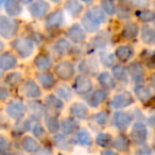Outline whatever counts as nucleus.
Wrapping results in <instances>:
<instances>
[{"instance_id":"e433bc0d","label":"nucleus","mask_w":155,"mask_h":155,"mask_svg":"<svg viewBox=\"0 0 155 155\" xmlns=\"http://www.w3.org/2000/svg\"><path fill=\"white\" fill-rule=\"evenodd\" d=\"M55 94L63 101H69L72 99V88L67 84H61L55 88Z\"/></svg>"},{"instance_id":"6e6552de","label":"nucleus","mask_w":155,"mask_h":155,"mask_svg":"<svg viewBox=\"0 0 155 155\" xmlns=\"http://www.w3.org/2000/svg\"><path fill=\"white\" fill-rule=\"evenodd\" d=\"M134 118L132 114L127 112H123L121 110H117L113 116V124L117 130L121 132H125L129 130L130 125L132 124Z\"/></svg>"},{"instance_id":"0eeeda50","label":"nucleus","mask_w":155,"mask_h":155,"mask_svg":"<svg viewBox=\"0 0 155 155\" xmlns=\"http://www.w3.org/2000/svg\"><path fill=\"white\" fill-rule=\"evenodd\" d=\"M74 66L69 61H62V62L58 63L54 67V73L62 81L71 80L74 75Z\"/></svg>"},{"instance_id":"09e8293b","label":"nucleus","mask_w":155,"mask_h":155,"mask_svg":"<svg viewBox=\"0 0 155 155\" xmlns=\"http://www.w3.org/2000/svg\"><path fill=\"white\" fill-rule=\"evenodd\" d=\"M31 131H32L33 135L36 139H41L45 136L46 131H45V127L41 124V123L36 122L33 127H31Z\"/></svg>"},{"instance_id":"f8f14e48","label":"nucleus","mask_w":155,"mask_h":155,"mask_svg":"<svg viewBox=\"0 0 155 155\" xmlns=\"http://www.w3.org/2000/svg\"><path fill=\"white\" fill-rule=\"evenodd\" d=\"M26 107L27 110L30 113L31 119H34L36 121H38L46 114V106L36 99H31L30 101H28Z\"/></svg>"},{"instance_id":"603ef678","label":"nucleus","mask_w":155,"mask_h":155,"mask_svg":"<svg viewBox=\"0 0 155 155\" xmlns=\"http://www.w3.org/2000/svg\"><path fill=\"white\" fill-rule=\"evenodd\" d=\"M130 3L137 9H143L149 5V0H130Z\"/></svg>"},{"instance_id":"423d86ee","label":"nucleus","mask_w":155,"mask_h":155,"mask_svg":"<svg viewBox=\"0 0 155 155\" xmlns=\"http://www.w3.org/2000/svg\"><path fill=\"white\" fill-rule=\"evenodd\" d=\"M134 101H135V99H134V96L132 95V93L127 91H123L113 97L112 101H110V106H112V108L121 110L123 108L133 105Z\"/></svg>"},{"instance_id":"bb28decb","label":"nucleus","mask_w":155,"mask_h":155,"mask_svg":"<svg viewBox=\"0 0 155 155\" xmlns=\"http://www.w3.org/2000/svg\"><path fill=\"white\" fill-rule=\"evenodd\" d=\"M112 75L115 80L119 81V82L123 83V84H127L129 83V74H127V67H124L121 64H116L112 66Z\"/></svg>"},{"instance_id":"b1692460","label":"nucleus","mask_w":155,"mask_h":155,"mask_svg":"<svg viewBox=\"0 0 155 155\" xmlns=\"http://www.w3.org/2000/svg\"><path fill=\"white\" fill-rule=\"evenodd\" d=\"M97 80L101 88L105 89V91H112V89L116 88V80L108 71H103V72L99 73Z\"/></svg>"},{"instance_id":"a878e982","label":"nucleus","mask_w":155,"mask_h":155,"mask_svg":"<svg viewBox=\"0 0 155 155\" xmlns=\"http://www.w3.org/2000/svg\"><path fill=\"white\" fill-rule=\"evenodd\" d=\"M53 50L58 55L60 56H65L68 55L71 53V50H72V45L71 43L66 38H60L55 41L53 46Z\"/></svg>"},{"instance_id":"f3484780","label":"nucleus","mask_w":155,"mask_h":155,"mask_svg":"<svg viewBox=\"0 0 155 155\" xmlns=\"http://www.w3.org/2000/svg\"><path fill=\"white\" fill-rule=\"evenodd\" d=\"M108 97L107 91L101 88L97 89V91H93L91 94H88L86 98L87 106H91V107H98L99 105H101Z\"/></svg>"},{"instance_id":"49530a36","label":"nucleus","mask_w":155,"mask_h":155,"mask_svg":"<svg viewBox=\"0 0 155 155\" xmlns=\"http://www.w3.org/2000/svg\"><path fill=\"white\" fill-rule=\"evenodd\" d=\"M31 127H32V123H31V120H19L17 121L16 123L15 127H14V131L17 132V134H22V133H26L28 131H31Z\"/></svg>"},{"instance_id":"dca6fc26","label":"nucleus","mask_w":155,"mask_h":155,"mask_svg":"<svg viewBox=\"0 0 155 155\" xmlns=\"http://www.w3.org/2000/svg\"><path fill=\"white\" fill-rule=\"evenodd\" d=\"M79 129H80L79 120L72 118L71 116L66 117L62 121H60V131L65 136L73 135Z\"/></svg>"},{"instance_id":"c756f323","label":"nucleus","mask_w":155,"mask_h":155,"mask_svg":"<svg viewBox=\"0 0 155 155\" xmlns=\"http://www.w3.org/2000/svg\"><path fill=\"white\" fill-rule=\"evenodd\" d=\"M44 123L47 131L51 134H56L60 131V120L58 116L53 114H48L44 116Z\"/></svg>"},{"instance_id":"680f3d73","label":"nucleus","mask_w":155,"mask_h":155,"mask_svg":"<svg viewBox=\"0 0 155 155\" xmlns=\"http://www.w3.org/2000/svg\"><path fill=\"white\" fill-rule=\"evenodd\" d=\"M3 72H5V71L1 70V69H0V79H1V78L3 77Z\"/></svg>"},{"instance_id":"5fc2aeb1","label":"nucleus","mask_w":155,"mask_h":155,"mask_svg":"<svg viewBox=\"0 0 155 155\" xmlns=\"http://www.w3.org/2000/svg\"><path fill=\"white\" fill-rule=\"evenodd\" d=\"M10 96H11V93H10L9 88L3 86V85H0V100H1V101H5Z\"/></svg>"},{"instance_id":"8fccbe9b","label":"nucleus","mask_w":155,"mask_h":155,"mask_svg":"<svg viewBox=\"0 0 155 155\" xmlns=\"http://www.w3.org/2000/svg\"><path fill=\"white\" fill-rule=\"evenodd\" d=\"M10 148H11V142L9 141L5 136L0 134V155H5L9 152Z\"/></svg>"},{"instance_id":"4468645a","label":"nucleus","mask_w":155,"mask_h":155,"mask_svg":"<svg viewBox=\"0 0 155 155\" xmlns=\"http://www.w3.org/2000/svg\"><path fill=\"white\" fill-rule=\"evenodd\" d=\"M69 114L77 120H86L89 115V108L83 102H74L69 107Z\"/></svg>"},{"instance_id":"f257e3e1","label":"nucleus","mask_w":155,"mask_h":155,"mask_svg":"<svg viewBox=\"0 0 155 155\" xmlns=\"http://www.w3.org/2000/svg\"><path fill=\"white\" fill-rule=\"evenodd\" d=\"M12 47L21 58H28L34 52V43L28 37H17L12 41Z\"/></svg>"},{"instance_id":"6e6d98bb","label":"nucleus","mask_w":155,"mask_h":155,"mask_svg":"<svg viewBox=\"0 0 155 155\" xmlns=\"http://www.w3.org/2000/svg\"><path fill=\"white\" fill-rule=\"evenodd\" d=\"M101 155H119L117 152L115 151H112V150H104L101 152Z\"/></svg>"},{"instance_id":"58836bf2","label":"nucleus","mask_w":155,"mask_h":155,"mask_svg":"<svg viewBox=\"0 0 155 155\" xmlns=\"http://www.w3.org/2000/svg\"><path fill=\"white\" fill-rule=\"evenodd\" d=\"M85 14H87L89 17L93 18L95 21H97L98 24H100V25H101L102 22L106 21V14L104 13L101 8H99V7L91 8V9L88 10Z\"/></svg>"},{"instance_id":"412c9836","label":"nucleus","mask_w":155,"mask_h":155,"mask_svg":"<svg viewBox=\"0 0 155 155\" xmlns=\"http://www.w3.org/2000/svg\"><path fill=\"white\" fill-rule=\"evenodd\" d=\"M17 66V58L11 52H3L0 54V69L9 71Z\"/></svg>"},{"instance_id":"338daca9","label":"nucleus","mask_w":155,"mask_h":155,"mask_svg":"<svg viewBox=\"0 0 155 155\" xmlns=\"http://www.w3.org/2000/svg\"><path fill=\"white\" fill-rule=\"evenodd\" d=\"M58 155H65V154H58Z\"/></svg>"},{"instance_id":"473e14b6","label":"nucleus","mask_w":155,"mask_h":155,"mask_svg":"<svg viewBox=\"0 0 155 155\" xmlns=\"http://www.w3.org/2000/svg\"><path fill=\"white\" fill-rule=\"evenodd\" d=\"M139 33V28L135 22H127L123 26L121 31V36L124 39H133Z\"/></svg>"},{"instance_id":"aec40b11","label":"nucleus","mask_w":155,"mask_h":155,"mask_svg":"<svg viewBox=\"0 0 155 155\" xmlns=\"http://www.w3.org/2000/svg\"><path fill=\"white\" fill-rule=\"evenodd\" d=\"M71 142L82 147H91L93 142V137L87 130H78L71 139Z\"/></svg>"},{"instance_id":"774afa93","label":"nucleus","mask_w":155,"mask_h":155,"mask_svg":"<svg viewBox=\"0 0 155 155\" xmlns=\"http://www.w3.org/2000/svg\"><path fill=\"white\" fill-rule=\"evenodd\" d=\"M119 1H122V0H119Z\"/></svg>"},{"instance_id":"864d4df0","label":"nucleus","mask_w":155,"mask_h":155,"mask_svg":"<svg viewBox=\"0 0 155 155\" xmlns=\"http://www.w3.org/2000/svg\"><path fill=\"white\" fill-rule=\"evenodd\" d=\"M117 12L119 19H127L130 17V10L127 7H121Z\"/></svg>"},{"instance_id":"0e129e2a","label":"nucleus","mask_w":155,"mask_h":155,"mask_svg":"<svg viewBox=\"0 0 155 155\" xmlns=\"http://www.w3.org/2000/svg\"><path fill=\"white\" fill-rule=\"evenodd\" d=\"M52 2H54V3H58V2H60L61 0H51Z\"/></svg>"},{"instance_id":"4d7b16f0","label":"nucleus","mask_w":155,"mask_h":155,"mask_svg":"<svg viewBox=\"0 0 155 155\" xmlns=\"http://www.w3.org/2000/svg\"><path fill=\"white\" fill-rule=\"evenodd\" d=\"M147 124L151 125V127H153V125H154V116H153V115L150 117V118L147 119Z\"/></svg>"},{"instance_id":"7c9ffc66","label":"nucleus","mask_w":155,"mask_h":155,"mask_svg":"<svg viewBox=\"0 0 155 155\" xmlns=\"http://www.w3.org/2000/svg\"><path fill=\"white\" fill-rule=\"evenodd\" d=\"M45 106L49 107L51 110H55V112H61L64 110V101L58 97V96L53 95H48L45 98Z\"/></svg>"},{"instance_id":"c9c22d12","label":"nucleus","mask_w":155,"mask_h":155,"mask_svg":"<svg viewBox=\"0 0 155 155\" xmlns=\"http://www.w3.org/2000/svg\"><path fill=\"white\" fill-rule=\"evenodd\" d=\"M53 142L54 147H56L58 149L60 150H63V151H67L70 149V144H71V141L69 139H67L66 136L63 135V134H54V137H53Z\"/></svg>"},{"instance_id":"e2e57ef3","label":"nucleus","mask_w":155,"mask_h":155,"mask_svg":"<svg viewBox=\"0 0 155 155\" xmlns=\"http://www.w3.org/2000/svg\"><path fill=\"white\" fill-rule=\"evenodd\" d=\"M5 155H19V154H17V153H9L8 152L7 154H5Z\"/></svg>"},{"instance_id":"cd10ccee","label":"nucleus","mask_w":155,"mask_h":155,"mask_svg":"<svg viewBox=\"0 0 155 155\" xmlns=\"http://www.w3.org/2000/svg\"><path fill=\"white\" fill-rule=\"evenodd\" d=\"M36 80L41 85V87L45 89H51L55 85V79L53 74L47 72V71H41L36 74Z\"/></svg>"},{"instance_id":"4be33fe9","label":"nucleus","mask_w":155,"mask_h":155,"mask_svg":"<svg viewBox=\"0 0 155 155\" xmlns=\"http://www.w3.org/2000/svg\"><path fill=\"white\" fill-rule=\"evenodd\" d=\"M110 146L114 148V150L118 151L120 153H124L130 149L131 139L127 135H124V134H119L118 136H116L112 140V144Z\"/></svg>"},{"instance_id":"ddd939ff","label":"nucleus","mask_w":155,"mask_h":155,"mask_svg":"<svg viewBox=\"0 0 155 155\" xmlns=\"http://www.w3.org/2000/svg\"><path fill=\"white\" fill-rule=\"evenodd\" d=\"M66 35L68 41L73 44H82L86 38V33L82 26L79 24H74L67 30Z\"/></svg>"},{"instance_id":"a211bd4d","label":"nucleus","mask_w":155,"mask_h":155,"mask_svg":"<svg viewBox=\"0 0 155 155\" xmlns=\"http://www.w3.org/2000/svg\"><path fill=\"white\" fill-rule=\"evenodd\" d=\"M64 22H65L64 13L61 10H58V11H54L52 13H50L45 20L46 27L48 29H51V30L61 28L64 25Z\"/></svg>"},{"instance_id":"7ed1b4c3","label":"nucleus","mask_w":155,"mask_h":155,"mask_svg":"<svg viewBox=\"0 0 155 155\" xmlns=\"http://www.w3.org/2000/svg\"><path fill=\"white\" fill-rule=\"evenodd\" d=\"M5 113H7L9 118L13 119L15 121H19L24 118L27 113L26 104L21 100L13 99L7 104Z\"/></svg>"},{"instance_id":"393cba45","label":"nucleus","mask_w":155,"mask_h":155,"mask_svg":"<svg viewBox=\"0 0 155 155\" xmlns=\"http://www.w3.org/2000/svg\"><path fill=\"white\" fill-rule=\"evenodd\" d=\"M134 95L140 102L146 103L152 98L153 93L150 89V87L140 83V84H135V86H134Z\"/></svg>"},{"instance_id":"3c124183","label":"nucleus","mask_w":155,"mask_h":155,"mask_svg":"<svg viewBox=\"0 0 155 155\" xmlns=\"http://www.w3.org/2000/svg\"><path fill=\"white\" fill-rule=\"evenodd\" d=\"M136 155H153V151L150 147L144 143L136 150Z\"/></svg>"},{"instance_id":"37998d69","label":"nucleus","mask_w":155,"mask_h":155,"mask_svg":"<svg viewBox=\"0 0 155 155\" xmlns=\"http://www.w3.org/2000/svg\"><path fill=\"white\" fill-rule=\"evenodd\" d=\"M22 80V73L18 72V71H13V72H10L9 74L5 77V83H7L9 86L15 87L21 82Z\"/></svg>"},{"instance_id":"1a4fd4ad","label":"nucleus","mask_w":155,"mask_h":155,"mask_svg":"<svg viewBox=\"0 0 155 155\" xmlns=\"http://www.w3.org/2000/svg\"><path fill=\"white\" fill-rule=\"evenodd\" d=\"M127 74L129 78H131V80L133 81L135 84H140L144 81L146 78V71L142 66V64L137 61H134L129 64V66L127 67Z\"/></svg>"},{"instance_id":"052dcab7","label":"nucleus","mask_w":155,"mask_h":155,"mask_svg":"<svg viewBox=\"0 0 155 155\" xmlns=\"http://www.w3.org/2000/svg\"><path fill=\"white\" fill-rule=\"evenodd\" d=\"M80 1H82V2H84V3H87V5H89V3L93 2L94 0H80Z\"/></svg>"},{"instance_id":"2eb2a0df","label":"nucleus","mask_w":155,"mask_h":155,"mask_svg":"<svg viewBox=\"0 0 155 155\" xmlns=\"http://www.w3.org/2000/svg\"><path fill=\"white\" fill-rule=\"evenodd\" d=\"M50 9L49 3L46 0H35L29 7V12L34 18H41L48 13Z\"/></svg>"},{"instance_id":"a19ab883","label":"nucleus","mask_w":155,"mask_h":155,"mask_svg":"<svg viewBox=\"0 0 155 155\" xmlns=\"http://www.w3.org/2000/svg\"><path fill=\"white\" fill-rule=\"evenodd\" d=\"M136 16L137 18L142 22H146V24H149V22H152L153 20L155 19V14L153 11L149 9H141L138 10L136 12Z\"/></svg>"},{"instance_id":"bf43d9fd","label":"nucleus","mask_w":155,"mask_h":155,"mask_svg":"<svg viewBox=\"0 0 155 155\" xmlns=\"http://www.w3.org/2000/svg\"><path fill=\"white\" fill-rule=\"evenodd\" d=\"M3 49H5V44L2 43V41H1V39H0V52L2 51Z\"/></svg>"},{"instance_id":"39448f33","label":"nucleus","mask_w":155,"mask_h":155,"mask_svg":"<svg viewBox=\"0 0 155 155\" xmlns=\"http://www.w3.org/2000/svg\"><path fill=\"white\" fill-rule=\"evenodd\" d=\"M148 127L142 121H136L133 124L130 133V138L138 146H141L147 142L148 139Z\"/></svg>"},{"instance_id":"79ce46f5","label":"nucleus","mask_w":155,"mask_h":155,"mask_svg":"<svg viewBox=\"0 0 155 155\" xmlns=\"http://www.w3.org/2000/svg\"><path fill=\"white\" fill-rule=\"evenodd\" d=\"M108 45V37L104 34H99L91 39V46L95 49L104 50Z\"/></svg>"},{"instance_id":"72a5a7b5","label":"nucleus","mask_w":155,"mask_h":155,"mask_svg":"<svg viewBox=\"0 0 155 155\" xmlns=\"http://www.w3.org/2000/svg\"><path fill=\"white\" fill-rule=\"evenodd\" d=\"M141 41L146 45L152 46L155 41V32L154 29L150 25H144L141 28Z\"/></svg>"},{"instance_id":"de8ad7c7","label":"nucleus","mask_w":155,"mask_h":155,"mask_svg":"<svg viewBox=\"0 0 155 155\" xmlns=\"http://www.w3.org/2000/svg\"><path fill=\"white\" fill-rule=\"evenodd\" d=\"M99 61L104 67H112L115 63V55L113 53H105V52H102V53L100 54Z\"/></svg>"},{"instance_id":"5701e85b","label":"nucleus","mask_w":155,"mask_h":155,"mask_svg":"<svg viewBox=\"0 0 155 155\" xmlns=\"http://www.w3.org/2000/svg\"><path fill=\"white\" fill-rule=\"evenodd\" d=\"M20 146H21L22 150L26 151L27 153H31V154H35V153L39 152L41 150L38 141L32 136L22 137L21 141H20Z\"/></svg>"},{"instance_id":"20e7f679","label":"nucleus","mask_w":155,"mask_h":155,"mask_svg":"<svg viewBox=\"0 0 155 155\" xmlns=\"http://www.w3.org/2000/svg\"><path fill=\"white\" fill-rule=\"evenodd\" d=\"M93 87V81L91 80V78L88 75L79 74L75 77L74 81H73L72 88L79 96H87L91 93Z\"/></svg>"},{"instance_id":"f704fd0d","label":"nucleus","mask_w":155,"mask_h":155,"mask_svg":"<svg viewBox=\"0 0 155 155\" xmlns=\"http://www.w3.org/2000/svg\"><path fill=\"white\" fill-rule=\"evenodd\" d=\"M67 13L71 16H78L82 12L83 5L79 0H67L64 5Z\"/></svg>"},{"instance_id":"c03bdc74","label":"nucleus","mask_w":155,"mask_h":155,"mask_svg":"<svg viewBox=\"0 0 155 155\" xmlns=\"http://www.w3.org/2000/svg\"><path fill=\"white\" fill-rule=\"evenodd\" d=\"M101 9L106 15H113L117 11L114 0H101Z\"/></svg>"},{"instance_id":"6ab92c4d","label":"nucleus","mask_w":155,"mask_h":155,"mask_svg":"<svg viewBox=\"0 0 155 155\" xmlns=\"http://www.w3.org/2000/svg\"><path fill=\"white\" fill-rule=\"evenodd\" d=\"M134 54H135V51H134L133 47L129 45H120L116 48L115 50V58H118L120 62L122 63H127L134 58Z\"/></svg>"},{"instance_id":"2f4dec72","label":"nucleus","mask_w":155,"mask_h":155,"mask_svg":"<svg viewBox=\"0 0 155 155\" xmlns=\"http://www.w3.org/2000/svg\"><path fill=\"white\" fill-rule=\"evenodd\" d=\"M5 9L10 17H16V16L20 15L22 12L19 0H7L5 3Z\"/></svg>"},{"instance_id":"a18cd8bd","label":"nucleus","mask_w":155,"mask_h":155,"mask_svg":"<svg viewBox=\"0 0 155 155\" xmlns=\"http://www.w3.org/2000/svg\"><path fill=\"white\" fill-rule=\"evenodd\" d=\"M94 122L97 125H100V127H105L107 125L108 121H110V116L106 112H99L96 113L93 116Z\"/></svg>"},{"instance_id":"ea45409f","label":"nucleus","mask_w":155,"mask_h":155,"mask_svg":"<svg viewBox=\"0 0 155 155\" xmlns=\"http://www.w3.org/2000/svg\"><path fill=\"white\" fill-rule=\"evenodd\" d=\"M112 140L113 136L110 133H106V132H101L96 136V144L103 149L110 147L112 144Z\"/></svg>"},{"instance_id":"9d476101","label":"nucleus","mask_w":155,"mask_h":155,"mask_svg":"<svg viewBox=\"0 0 155 155\" xmlns=\"http://www.w3.org/2000/svg\"><path fill=\"white\" fill-rule=\"evenodd\" d=\"M78 69L82 74L88 75V77L89 75H95L99 71V64H98V61L95 58H83L78 65Z\"/></svg>"},{"instance_id":"c85d7f7f","label":"nucleus","mask_w":155,"mask_h":155,"mask_svg":"<svg viewBox=\"0 0 155 155\" xmlns=\"http://www.w3.org/2000/svg\"><path fill=\"white\" fill-rule=\"evenodd\" d=\"M34 66L39 71H48L52 66V60L48 54L41 53L34 58Z\"/></svg>"},{"instance_id":"69168bd1","label":"nucleus","mask_w":155,"mask_h":155,"mask_svg":"<svg viewBox=\"0 0 155 155\" xmlns=\"http://www.w3.org/2000/svg\"><path fill=\"white\" fill-rule=\"evenodd\" d=\"M31 155H41V154H31Z\"/></svg>"},{"instance_id":"4c0bfd02","label":"nucleus","mask_w":155,"mask_h":155,"mask_svg":"<svg viewBox=\"0 0 155 155\" xmlns=\"http://www.w3.org/2000/svg\"><path fill=\"white\" fill-rule=\"evenodd\" d=\"M82 28L88 33H95L99 30L100 24H98L93 18L89 17L87 14H85L84 17L82 18Z\"/></svg>"},{"instance_id":"9b49d317","label":"nucleus","mask_w":155,"mask_h":155,"mask_svg":"<svg viewBox=\"0 0 155 155\" xmlns=\"http://www.w3.org/2000/svg\"><path fill=\"white\" fill-rule=\"evenodd\" d=\"M22 94L28 99H37L41 96V89L36 82L32 79H28L22 84Z\"/></svg>"},{"instance_id":"13d9d810","label":"nucleus","mask_w":155,"mask_h":155,"mask_svg":"<svg viewBox=\"0 0 155 155\" xmlns=\"http://www.w3.org/2000/svg\"><path fill=\"white\" fill-rule=\"evenodd\" d=\"M33 0H19V2L24 3V5H29V3L32 2Z\"/></svg>"},{"instance_id":"f03ea898","label":"nucleus","mask_w":155,"mask_h":155,"mask_svg":"<svg viewBox=\"0 0 155 155\" xmlns=\"http://www.w3.org/2000/svg\"><path fill=\"white\" fill-rule=\"evenodd\" d=\"M18 31V22L8 16L0 15V36L10 39L16 35Z\"/></svg>"}]
</instances>
